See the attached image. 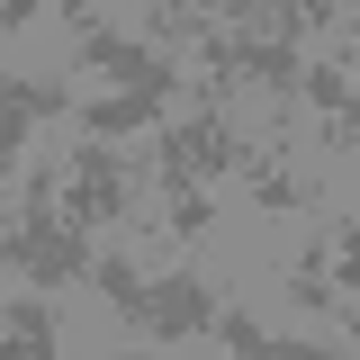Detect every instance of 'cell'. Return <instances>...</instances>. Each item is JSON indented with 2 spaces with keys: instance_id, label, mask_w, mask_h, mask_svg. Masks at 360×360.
I'll return each mask as SVG.
<instances>
[{
  "instance_id": "cell-1",
  "label": "cell",
  "mask_w": 360,
  "mask_h": 360,
  "mask_svg": "<svg viewBox=\"0 0 360 360\" xmlns=\"http://www.w3.org/2000/svg\"><path fill=\"white\" fill-rule=\"evenodd\" d=\"M243 135H234V108H217V99H189L180 117H162L153 127V180L162 189H207V180H234L243 172Z\"/></svg>"
},
{
  "instance_id": "cell-2",
  "label": "cell",
  "mask_w": 360,
  "mask_h": 360,
  "mask_svg": "<svg viewBox=\"0 0 360 360\" xmlns=\"http://www.w3.org/2000/svg\"><path fill=\"white\" fill-rule=\"evenodd\" d=\"M0 262L18 270L27 288L90 279V225H72V217H18L9 234H0Z\"/></svg>"
},
{
  "instance_id": "cell-3",
  "label": "cell",
  "mask_w": 360,
  "mask_h": 360,
  "mask_svg": "<svg viewBox=\"0 0 360 360\" xmlns=\"http://www.w3.org/2000/svg\"><path fill=\"white\" fill-rule=\"evenodd\" d=\"M127 207H135V172H127V153H117L108 135H90L82 153L63 162V217L99 234V225H117Z\"/></svg>"
},
{
  "instance_id": "cell-4",
  "label": "cell",
  "mask_w": 360,
  "mask_h": 360,
  "mask_svg": "<svg viewBox=\"0 0 360 360\" xmlns=\"http://www.w3.org/2000/svg\"><path fill=\"white\" fill-rule=\"evenodd\" d=\"M207 324H217V288H207L198 270H162V279H144V315H135L144 342H207Z\"/></svg>"
},
{
  "instance_id": "cell-5",
  "label": "cell",
  "mask_w": 360,
  "mask_h": 360,
  "mask_svg": "<svg viewBox=\"0 0 360 360\" xmlns=\"http://www.w3.org/2000/svg\"><path fill=\"white\" fill-rule=\"evenodd\" d=\"M63 108H72V90L54 82V72H0V180H18L37 127L63 117Z\"/></svg>"
},
{
  "instance_id": "cell-6",
  "label": "cell",
  "mask_w": 360,
  "mask_h": 360,
  "mask_svg": "<svg viewBox=\"0 0 360 360\" xmlns=\"http://www.w3.org/2000/svg\"><path fill=\"white\" fill-rule=\"evenodd\" d=\"M72 63H82L90 82H172L180 90V63H172V54H153L144 37L108 27V18H82V27H72Z\"/></svg>"
},
{
  "instance_id": "cell-7",
  "label": "cell",
  "mask_w": 360,
  "mask_h": 360,
  "mask_svg": "<svg viewBox=\"0 0 360 360\" xmlns=\"http://www.w3.org/2000/svg\"><path fill=\"white\" fill-rule=\"evenodd\" d=\"M172 117V82H99V99L82 108V127L90 135H144V127H162Z\"/></svg>"
},
{
  "instance_id": "cell-8",
  "label": "cell",
  "mask_w": 360,
  "mask_h": 360,
  "mask_svg": "<svg viewBox=\"0 0 360 360\" xmlns=\"http://www.w3.org/2000/svg\"><path fill=\"white\" fill-rule=\"evenodd\" d=\"M243 172H252V207H262V217H297V207H315V189L288 172L279 153H243Z\"/></svg>"
},
{
  "instance_id": "cell-9",
  "label": "cell",
  "mask_w": 360,
  "mask_h": 360,
  "mask_svg": "<svg viewBox=\"0 0 360 360\" xmlns=\"http://www.w3.org/2000/svg\"><path fill=\"white\" fill-rule=\"evenodd\" d=\"M54 342H63V333H54V307H45V297H18V307H0V352H54Z\"/></svg>"
},
{
  "instance_id": "cell-10",
  "label": "cell",
  "mask_w": 360,
  "mask_h": 360,
  "mask_svg": "<svg viewBox=\"0 0 360 360\" xmlns=\"http://www.w3.org/2000/svg\"><path fill=\"white\" fill-rule=\"evenodd\" d=\"M207 342H225V352H307V342H288V333H270V324H252V307H217V324H207Z\"/></svg>"
},
{
  "instance_id": "cell-11",
  "label": "cell",
  "mask_w": 360,
  "mask_h": 360,
  "mask_svg": "<svg viewBox=\"0 0 360 360\" xmlns=\"http://www.w3.org/2000/svg\"><path fill=\"white\" fill-rule=\"evenodd\" d=\"M90 288H99L108 307L127 315V324H135V315H144V270H135L127 252H108V262H90Z\"/></svg>"
},
{
  "instance_id": "cell-12",
  "label": "cell",
  "mask_w": 360,
  "mask_h": 360,
  "mask_svg": "<svg viewBox=\"0 0 360 360\" xmlns=\"http://www.w3.org/2000/svg\"><path fill=\"white\" fill-rule=\"evenodd\" d=\"M162 198H172V234H207L217 225V198L207 189H162Z\"/></svg>"
},
{
  "instance_id": "cell-13",
  "label": "cell",
  "mask_w": 360,
  "mask_h": 360,
  "mask_svg": "<svg viewBox=\"0 0 360 360\" xmlns=\"http://www.w3.org/2000/svg\"><path fill=\"white\" fill-rule=\"evenodd\" d=\"M324 270H333L342 288H360V225H342V234H333V252H324Z\"/></svg>"
},
{
  "instance_id": "cell-14",
  "label": "cell",
  "mask_w": 360,
  "mask_h": 360,
  "mask_svg": "<svg viewBox=\"0 0 360 360\" xmlns=\"http://www.w3.org/2000/svg\"><path fill=\"white\" fill-rule=\"evenodd\" d=\"M45 0H0V37H18V27H37Z\"/></svg>"
},
{
  "instance_id": "cell-15",
  "label": "cell",
  "mask_w": 360,
  "mask_h": 360,
  "mask_svg": "<svg viewBox=\"0 0 360 360\" xmlns=\"http://www.w3.org/2000/svg\"><path fill=\"white\" fill-rule=\"evenodd\" d=\"M342 333H352V342H360V315H342Z\"/></svg>"
},
{
  "instance_id": "cell-16",
  "label": "cell",
  "mask_w": 360,
  "mask_h": 360,
  "mask_svg": "<svg viewBox=\"0 0 360 360\" xmlns=\"http://www.w3.org/2000/svg\"><path fill=\"white\" fill-rule=\"evenodd\" d=\"M352 117H360V82H352Z\"/></svg>"
}]
</instances>
